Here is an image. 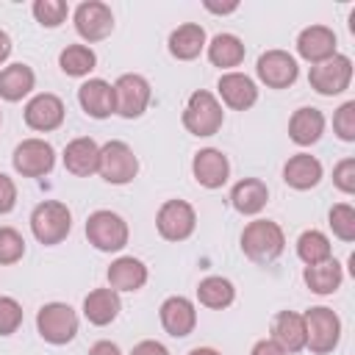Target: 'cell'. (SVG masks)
<instances>
[{
	"label": "cell",
	"mask_w": 355,
	"mask_h": 355,
	"mask_svg": "<svg viewBox=\"0 0 355 355\" xmlns=\"http://www.w3.org/2000/svg\"><path fill=\"white\" fill-rule=\"evenodd\" d=\"M286 247L283 227L272 219H255L241 233V252L255 263H272Z\"/></svg>",
	"instance_id": "1"
},
{
	"label": "cell",
	"mask_w": 355,
	"mask_h": 355,
	"mask_svg": "<svg viewBox=\"0 0 355 355\" xmlns=\"http://www.w3.org/2000/svg\"><path fill=\"white\" fill-rule=\"evenodd\" d=\"M302 322H305V347L313 352V355H327L338 347L341 341V319L333 308H324V305H316V308H308L302 313Z\"/></svg>",
	"instance_id": "2"
},
{
	"label": "cell",
	"mask_w": 355,
	"mask_h": 355,
	"mask_svg": "<svg viewBox=\"0 0 355 355\" xmlns=\"http://www.w3.org/2000/svg\"><path fill=\"white\" fill-rule=\"evenodd\" d=\"M31 230L39 244H61L72 230V214L58 200H44L31 211Z\"/></svg>",
	"instance_id": "3"
},
{
	"label": "cell",
	"mask_w": 355,
	"mask_h": 355,
	"mask_svg": "<svg viewBox=\"0 0 355 355\" xmlns=\"http://www.w3.org/2000/svg\"><path fill=\"white\" fill-rule=\"evenodd\" d=\"M222 122H225L222 103L211 92L200 89L189 97V103L183 108V128L191 136H214V133H219Z\"/></svg>",
	"instance_id": "4"
},
{
	"label": "cell",
	"mask_w": 355,
	"mask_h": 355,
	"mask_svg": "<svg viewBox=\"0 0 355 355\" xmlns=\"http://www.w3.org/2000/svg\"><path fill=\"white\" fill-rule=\"evenodd\" d=\"M128 222L114 211H94L86 219V239L100 252H119L128 244Z\"/></svg>",
	"instance_id": "5"
},
{
	"label": "cell",
	"mask_w": 355,
	"mask_h": 355,
	"mask_svg": "<svg viewBox=\"0 0 355 355\" xmlns=\"http://www.w3.org/2000/svg\"><path fill=\"white\" fill-rule=\"evenodd\" d=\"M97 172L105 183H114V186H125L136 178L139 172V158L133 155V150L119 141V139H111L100 147V164H97Z\"/></svg>",
	"instance_id": "6"
},
{
	"label": "cell",
	"mask_w": 355,
	"mask_h": 355,
	"mask_svg": "<svg viewBox=\"0 0 355 355\" xmlns=\"http://www.w3.org/2000/svg\"><path fill=\"white\" fill-rule=\"evenodd\" d=\"M36 330L47 344H69L78 336V313L67 302H47L36 313Z\"/></svg>",
	"instance_id": "7"
},
{
	"label": "cell",
	"mask_w": 355,
	"mask_h": 355,
	"mask_svg": "<svg viewBox=\"0 0 355 355\" xmlns=\"http://www.w3.org/2000/svg\"><path fill=\"white\" fill-rule=\"evenodd\" d=\"M349 80H352V61L341 53H336L333 58H327L322 64H313L308 72L311 89L324 94V97L341 94L344 89H349Z\"/></svg>",
	"instance_id": "8"
},
{
	"label": "cell",
	"mask_w": 355,
	"mask_h": 355,
	"mask_svg": "<svg viewBox=\"0 0 355 355\" xmlns=\"http://www.w3.org/2000/svg\"><path fill=\"white\" fill-rule=\"evenodd\" d=\"M11 164L22 178H44L55 166V150L44 139H25L14 147Z\"/></svg>",
	"instance_id": "9"
},
{
	"label": "cell",
	"mask_w": 355,
	"mask_h": 355,
	"mask_svg": "<svg viewBox=\"0 0 355 355\" xmlns=\"http://www.w3.org/2000/svg\"><path fill=\"white\" fill-rule=\"evenodd\" d=\"M150 83L147 78L136 75V72H125L116 78L114 83V103H116V114L125 119H136L147 111L150 105Z\"/></svg>",
	"instance_id": "10"
},
{
	"label": "cell",
	"mask_w": 355,
	"mask_h": 355,
	"mask_svg": "<svg viewBox=\"0 0 355 355\" xmlns=\"http://www.w3.org/2000/svg\"><path fill=\"white\" fill-rule=\"evenodd\" d=\"M155 227L166 241H186L197 227V214L186 200H166L155 214Z\"/></svg>",
	"instance_id": "11"
},
{
	"label": "cell",
	"mask_w": 355,
	"mask_h": 355,
	"mask_svg": "<svg viewBox=\"0 0 355 355\" xmlns=\"http://www.w3.org/2000/svg\"><path fill=\"white\" fill-rule=\"evenodd\" d=\"M255 72H258V80L266 83L269 89H288L297 75H300V67H297V58L286 50H266L258 55V64H255Z\"/></svg>",
	"instance_id": "12"
},
{
	"label": "cell",
	"mask_w": 355,
	"mask_h": 355,
	"mask_svg": "<svg viewBox=\"0 0 355 355\" xmlns=\"http://www.w3.org/2000/svg\"><path fill=\"white\" fill-rule=\"evenodd\" d=\"M75 31L86 42H100L114 31V14L100 0H86L75 8Z\"/></svg>",
	"instance_id": "13"
},
{
	"label": "cell",
	"mask_w": 355,
	"mask_h": 355,
	"mask_svg": "<svg viewBox=\"0 0 355 355\" xmlns=\"http://www.w3.org/2000/svg\"><path fill=\"white\" fill-rule=\"evenodd\" d=\"M64 114H67V111H64L61 97H55V94H50V92H42V94H36V97L28 100V105H25V125H28L31 130L50 133V130L61 128Z\"/></svg>",
	"instance_id": "14"
},
{
	"label": "cell",
	"mask_w": 355,
	"mask_h": 355,
	"mask_svg": "<svg viewBox=\"0 0 355 355\" xmlns=\"http://www.w3.org/2000/svg\"><path fill=\"white\" fill-rule=\"evenodd\" d=\"M191 172H194V180L205 189H219L227 183L230 178V161L222 150L216 147H205L200 153H194V161H191Z\"/></svg>",
	"instance_id": "15"
},
{
	"label": "cell",
	"mask_w": 355,
	"mask_h": 355,
	"mask_svg": "<svg viewBox=\"0 0 355 355\" xmlns=\"http://www.w3.org/2000/svg\"><path fill=\"white\" fill-rule=\"evenodd\" d=\"M336 47H338L336 31L327 28V25H308L297 36V53L305 61H311V64H322V61L333 58L336 55Z\"/></svg>",
	"instance_id": "16"
},
{
	"label": "cell",
	"mask_w": 355,
	"mask_h": 355,
	"mask_svg": "<svg viewBox=\"0 0 355 355\" xmlns=\"http://www.w3.org/2000/svg\"><path fill=\"white\" fill-rule=\"evenodd\" d=\"M216 89H219L222 103H225L227 108H233V111H247V108H252L255 100H258V86H255V80H252L250 75H244V72H225V75L219 78Z\"/></svg>",
	"instance_id": "17"
},
{
	"label": "cell",
	"mask_w": 355,
	"mask_h": 355,
	"mask_svg": "<svg viewBox=\"0 0 355 355\" xmlns=\"http://www.w3.org/2000/svg\"><path fill=\"white\" fill-rule=\"evenodd\" d=\"M78 103L80 108L92 116V119H105L111 114H116V103H114V86L103 78H89L86 83H80L78 89Z\"/></svg>",
	"instance_id": "18"
},
{
	"label": "cell",
	"mask_w": 355,
	"mask_h": 355,
	"mask_svg": "<svg viewBox=\"0 0 355 355\" xmlns=\"http://www.w3.org/2000/svg\"><path fill=\"white\" fill-rule=\"evenodd\" d=\"M161 324L164 330L172 336V338H183L194 330L197 324V311H194V302L189 297H166L161 302Z\"/></svg>",
	"instance_id": "19"
},
{
	"label": "cell",
	"mask_w": 355,
	"mask_h": 355,
	"mask_svg": "<svg viewBox=\"0 0 355 355\" xmlns=\"http://www.w3.org/2000/svg\"><path fill=\"white\" fill-rule=\"evenodd\" d=\"M100 164V144L89 136H78L64 147V166L75 178H89L97 172Z\"/></svg>",
	"instance_id": "20"
},
{
	"label": "cell",
	"mask_w": 355,
	"mask_h": 355,
	"mask_svg": "<svg viewBox=\"0 0 355 355\" xmlns=\"http://www.w3.org/2000/svg\"><path fill=\"white\" fill-rule=\"evenodd\" d=\"M105 277H108V288H114L116 294L119 291H139L147 283V266L133 255H122L108 266Z\"/></svg>",
	"instance_id": "21"
},
{
	"label": "cell",
	"mask_w": 355,
	"mask_h": 355,
	"mask_svg": "<svg viewBox=\"0 0 355 355\" xmlns=\"http://www.w3.org/2000/svg\"><path fill=\"white\" fill-rule=\"evenodd\" d=\"M324 133V114L313 105H305V108H297L288 119V136L294 144L300 147H308V144H316Z\"/></svg>",
	"instance_id": "22"
},
{
	"label": "cell",
	"mask_w": 355,
	"mask_h": 355,
	"mask_svg": "<svg viewBox=\"0 0 355 355\" xmlns=\"http://www.w3.org/2000/svg\"><path fill=\"white\" fill-rule=\"evenodd\" d=\"M283 180H286V186H291L297 191L313 189L322 180V164H319V158H313L308 153L291 155L286 161V166H283Z\"/></svg>",
	"instance_id": "23"
},
{
	"label": "cell",
	"mask_w": 355,
	"mask_h": 355,
	"mask_svg": "<svg viewBox=\"0 0 355 355\" xmlns=\"http://www.w3.org/2000/svg\"><path fill=\"white\" fill-rule=\"evenodd\" d=\"M266 202H269V189L258 178H244L230 189V205L244 216H252V214L263 211Z\"/></svg>",
	"instance_id": "24"
},
{
	"label": "cell",
	"mask_w": 355,
	"mask_h": 355,
	"mask_svg": "<svg viewBox=\"0 0 355 355\" xmlns=\"http://www.w3.org/2000/svg\"><path fill=\"white\" fill-rule=\"evenodd\" d=\"M119 311H122V302L114 288H94L83 300V316L97 327L111 324L119 316Z\"/></svg>",
	"instance_id": "25"
},
{
	"label": "cell",
	"mask_w": 355,
	"mask_h": 355,
	"mask_svg": "<svg viewBox=\"0 0 355 355\" xmlns=\"http://www.w3.org/2000/svg\"><path fill=\"white\" fill-rule=\"evenodd\" d=\"M272 338L286 349V355L305 349V322L302 313L294 311H280L272 322Z\"/></svg>",
	"instance_id": "26"
},
{
	"label": "cell",
	"mask_w": 355,
	"mask_h": 355,
	"mask_svg": "<svg viewBox=\"0 0 355 355\" xmlns=\"http://www.w3.org/2000/svg\"><path fill=\"white\" fill-rule=\"evenodd\" d=\"M205 50V28L197 22H183L169 33V53L178 61H191Z\"/></svg>",
	"instance_id": "27"
},
{
	"label": "cell",
	"mask_w": 355,
	"mask_h": 355,
	"mask_svg": "<svg viewBox=\"0 0 355 355\" xmlns=\"http://www.w3.org/2000/svg\"><path fill=\"white\" fill-rule=\"evenodd\" d=\"M36 86V75L28 64H8L0 69V97L8 103L22 100Z\"/></svg>",
	"instance_id": "28"
},
{
	"label": "cell",
	"mask_w": 355,
	"mask_h": 355,
	"mask_svg": "<svg viewBox=\"0 0 355 355\" xmlns=\"http://www.w3.org/2000/svg\"><path fill=\"white\" fill-rule=\"evenodd\" d=\"M205 47H208V61L219 69H230L244 61V42L236 33H216Z\"/></svg>",
	"instance_id": "29"
},
{
	"label": "cell",
	"mask_w": 355,
	"mask_h": 355,
	"mask_svg": "<svg viewBox=\"0 0 355 355\" xmlns=\"http://www.w3.org/2000/svg\"><path fill=\"white\" fill-rule=\"evenodd\" d=\"M302 280H305V286H308L313 294H333V291L341 286L344 272H341V263H338L336 258H327V261H322V263L305 266Z\"/></svg>",
	"instance_id": "30"
},
{
	"label": "cell",
	"mask_w": 355,
	"mask_h": 355,
	"mask_svg": "<svg viewBox=\"0 0 355 355\" xmlns=\"http://www.w3.org/2000/svg\"><path fill=\"white\" fill-rule=\"evenodd\" d=\"M197 300L200 305L211 308V311H222L227 305H233L236 300V288L227 277H219V275H211V277H202L200 286H197Z\"/></svg>",
	"instance_id": "31"
},
{
	"label": "cell",
	"mask_w": 355,
	"mask_h": 355,
	"mask_svg": "<svg viewBox=\"0 0 355 355\" xmlns=\"http://www.w3.org/2000/svg\"><path fill=\"white\" fill-rule=\"evenodd\" d=\"M58 67L64 75H72V78H83L89 75L94 67H97V55L89 44H67L58 55Z\"/></svg>",
	"instance_id": "32"
},
{
	"label": "cell",
	"mask_w": 355,
	"mask_h": 355,
	"mask_svg": "<svg viewBox=\"0 0 355 355\" xmlns=\"http://www.w3.org/2000/svg\"><path fill=\"white\" fill-rule=\"evenodd\" d=\"M297 255L305 266H313V263H322L327 258H333V247H330V239L322 233V230H305L300 239H297Z\"/></svg>",
	"instance_id": "33"
},
{
	"label": "cell",
	"mask_w": 355,
	"mask_h": 355,
	"mask_svg": "<svg viewBox=\"0 0 355 355\" xmlns=\"http://www.w3.org/2000/svg\"><path fill=\"white\" fill-rule=\"evenodd\" d=\"M25 255V239L19 230L3 225L0 227V266H11Z\"/></svg>",
	"instance_id": "34"
},
{
	"label": "cell",
	"mask_w": 355,
	"mask_h": 355,
	"mask_svg": "<svg viewBox=\"0 0 355 355\" xmlns=\"http://www.w3.org/2000/svg\"><path fill=\"white\" fill-rule=\"evenodd\" d=\"M31 11H33V17H36L39 25H44V28H58V25L67 19L69 6H67L64 0H36Z\"/></svg>",
	"instance_id": "35"
},
{
	"label": "cell",
	"mask_w": 355,
	"mask_h": 355,
	"mask_svg": "<svg viewBox=\"0 0 355 355\" xmlns=\"http://www.w3.org/2000/svg\"><path fill=\"white\" fill-rule=\"evenodd\" d=\"M330 227L341 241H355V208L349 202H338L330 208Z\"/></svg>",
	"instance_id": "36"
},
{
	"label": "cell",
	"mask_w": 355,
	"mask_h": 355,
	"mask_svg": "<svg viewBox=\"0 0 355 355\" xmlns=\"http://www.w3.org/2000/svg\"><path fill=\"white\" fill-rule=\"evenodd\" d=\"M22 324V305L14 297H0V336L17 333Z\"/></svg>",
	"instance_id": "37"
},
{
	"label": "cell",
	"mask_w": 355,
	"mask_h": 355,
	"mask_svg": "<svg viewBox=\"0 0 355 355\" xmlns=\"http://www.w3.org/2000/svg\"><path fill=\"white\" fill-rule=\"evenodd\" d=\"M333 130L341 141H355V100H347L336 116H333Z\"/></svg>",
	"instance_id": "38"
},
{
	"label": "cell",
	"mask_w": 355,
	"mask_h": 355,
	"mask_svg": "<svg viewBox=\"0 0 355 355\" xmlns=\"http://www.w3.org/2000/svg\"><path fill=\"white\" fill-rule=\"evenodd\" d=\"M333 183L344 194H355V158H344L333 169Z\"/></svg>",
	"instance_id": "39"
},
{
	"label": "cell",
	"mask_w": 355,
	"mask_h": 355,
	"mask_svg": "<svg viewBox=\"0 0 355 355\" xmlns=\"http://www.w3.org/2000/svg\"><path fill=\"white\" fill-rule=\"evenodd\" d=\"M14 205H17V183L6 172H0V214L14 211Z\"/></svg>",
	"instance_id": "40"
},
{
	"label": "cell",
	"mask_w": 355,
	"mask_h": 355,
	"mask_svg": "<svg viewBox=\"0 0 355 355\" xmlns=\"http://www.w3.org/2000/svg\"><path fill=\"white\" fill-rule=\"evenodd\" d=\"M130 355H169V349H166L161 341L147 338V341H139V344L130 349Z\"/></svg>",
	"instance_id": "41"
},
{
	"label": "cell",
	"mask_w": 355,
	"mask_h": 355,
	"mask_svg": "<svg viewBox=\"0 0 355 355\" xmlns=\"http://www.w3.org/2000/svg\"><path fill=\"white\" fill-rule=\"evenodd\" d=\"M250 355H286V349L275 338H261V341H255Z\"/></svg>",
	"instance_id": "42"
},
{
	"label": "cell",
	"mask_w": 355,
	"mask_h": 355,
	"mask_svg": "<svg viewBox=\"0 0 355 355\" xmlns=\"http://www.w3.org/2000/svg\"><path fill=\"white\" fill-rule=\"evenodd\" d=\"M89 355H122L114 341H97L89 347Z\"/></svg>",
	"instance_id": "43"
},
{
	"label": "cell",
	"mask_w": 355,
	"mask_h": 355,
	"mask_svg": "<svg viewBox=\"0 0 355 355\" xmlns=\"http://www.w3.org/2000/svg\"><path fill=\"white\" fill-rule=\"evenodd\" d=\"M11 55V36L6 31H0V64Z\"/></svg>",
	"instance_id": "44"
},
{
	"label": "cell",
	"mask_w": 355,
	"mask_h": 355,
	"mask_svg": "<svg viewBox=\"0 0 355 355\" xmlns=\"http://www.w3.org/2000/svg\"><path fill=\"white\" fill-rule=\"evenodd\" d=\"M205 8L214 11V14H230V11H236L239 6H236V3H230V6H214V3H205Z\"/></svg>",
	"instance_id": "45"
},
{
	"label": "cell",
	"mask_w": 355,
	"mask_h": 355,
	"mask_svg": "<svg viewBox=\"0 0 355 355\" xmlns=\"http://www.w3.org/2000/svg\"><path fill=\"white\" fill-rule=\"evenodd\" d=\"M189 355H222V352H216V349H211V347H194Z\"/></svg>",
	"instance_id": "46"
},
{
	"label": "cell",
	"mask_w": 355,
	"mask_h": 355,
	"mask_svg": "<svg viewBox=\"0 0 355 355\" xmlns=\"http://www.w3.org/2000/svg\"><path fill=\"white\" fill-rule=\"evenodd\" d=\"M0 122H3V114H0Z\"/></svg>",
	"instance_id": "47"
}]
</instances>
